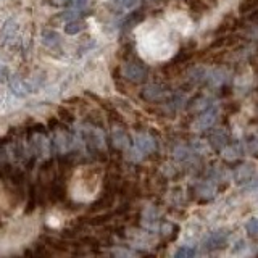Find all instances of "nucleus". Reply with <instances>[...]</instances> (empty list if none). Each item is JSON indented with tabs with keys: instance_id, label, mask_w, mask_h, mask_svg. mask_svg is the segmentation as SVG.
<instances>
[{
	"instance_id": "1",
	"label": "nucleus",
	"mask_w": 258,
	"mask_h": 258,
	"mask_svg": "<svg viewBox=\"0 0 258 258\" xmlns=\"http://www.w3.org/2000/svg\"><path fill=\"white\" fill-rule=\"evenodd\" d=\"M176 37L165 24H152L142 37V50L153 60H163L176 50Z\"/></svg>"
},
{
	"instance_id": "2",
	"label": "nucleus",
	"mask_w": 258,
	"mask_h": 258,
	"mask_svg": "<svg viewBox=\"0 0 258 258\" xmlns=\"http://www.w3.org/2000/svg\"><path fill=\"white\" fill-rule=\"evenodd\" d=\"M8 83H10V87H12V92L18 97H24L28 92H29V86L26 83H23V81L18 78V76H10L8 78Z\"/></svg>"
},
{
	"instance_id": "3",
	"label": "nucleus",
	"mask_w": 258,
	"mask_h": 258,
	"mask_svg": "<svg viewBox=\"0 0 258 258\" xmlns=\"http://www.w3.org/2000/svg\"><path fill=\"white\" fill-rule=\"evenodd\" d=\"M124 75H126V78L133 79V81H142L144 76H145V70L141 67V64L129 63V64H126V68H124Z\"/></svg>"
},
{
	"instance_id": "4",
	"label": "nucleus",
	"mask_w": 258,
	"mask_h": 258,
	"mask_svg": "<svg viewBox=\"0 0 258 258\" xmlns=\"http://www.w3.org/2000/svg\"><path fill=\"white\" fill-rule=\"evenodd\" d=\"M136 145L139 147L142 152H145V153H149V152H152L153 149H155V144H153V139L152 137H149V136H145V134H142V136H139L136 139Z\"/></svg>"
},
{
	"instance_id": "5",
	"label": "nucleus",
	"mask_w": 258,
	"mask_h": 258,
	"mask_svg": "<svg viewBox=\"0 0 258 258\" xmlns=\"http://www.w3.org/2000/svg\"><path fill=\"white\" fill-rule=\"evenodd\" d=\"M84 28H86L84 21L71 20V21H68L67 24H64V32H67V34H70V36H75V34H78V32L83 31Z\"/></svg>"
},
{
	"instance_id": "6",
	"label": "nucleus",
	"mask_w": 258,
	"mask_h": 258,
	"mask_svg": "<svg viewBox=\"0 0 258 258\" xmlns=\"http://www.w3.org/2000/svg\"><path fill=\"white\" fill-rule=\"evenodd\" d=\"M42 42L47 47H55L60 44V36L55 31H44L42 32Z\"/></svg>"
},
{
	"instance_id": "7",
	"label": "nucleus",
	"mask_w": 258,
	"mask_h": 258,
	"mask_svg": "<svg viewBox=\"0 0 258 258\" xmlns=\"http://www.w3.org/2000/svg\"><path fill=\"white\" fill-rule=\"evenodd\" d=\"M15 31H16V23L15 20H8L4 26V31H2V42H7V40H10L13 36H15Z\"/></svg>"
},
{
	"instance_id": "8",
	"label": "nucleus",
	"mask_w": 258,
	"mask_h": 258,
	"mask_svg": "<svg viewBox=\"0 0 258 258\" xmlns=\"http://www.w3.org/2000/svg\"><path fill=\"white\" fill-rule=\"evenodd\" d=\"M113 142H115V145L116 147H119V149H123V147H126L127 145V137L124 136V133H115L113 134Z\"/></svg>"
},
{
	"instance_id": "9",
	"label": "nucleus",
	"mask_w": 258,
	"mask_h": 258,
	"mask_svg": "<svg viewBox=\"0 0 258 258\" xmlns=\"http://www.w3.org/2000/svg\"><path fill=\"white\" fill-rule=\"evenodd\" d=\"M245 228L250 234H255V236H258V218H252L247 224Z\"/></svg>"
},
{
	"instance_id": "10",
	"label": "nucleus",
	"mask_w": 258,
	"mask_h": 258,
	"mask_svg": "<svg viewBox=\"0 0 258 258\" xmlns=\"http://www.w3.org/2000/svg\"><path fill=\"white\" fill-rule=\"evenodd\" d=\"M194 255H196V250L190 247H182L176 252V256H194Z\"/></svg>"
},
{
	"instance_id": "11",
	"label": "nucleus",
	"mask_w": 258,
	"mask_h": 258,
	"mask_svg": "<svg viewBox=\"0 0 258 258\" xmlns=\"http://www.w3.org/2000/svg\"><path fill=\"white\" fill-rule=\"evenodd\" d=\"M8 78H10V70L5 64H0V83H7Z\"/></svg>"
},
{
	"instance_id": "12",
	"label": "nucleus",
	"mask_w": 258,
	"mask_h": 258,
	"mask_svg": "<svg viewBox=\"0 0 258 258\" xmlns=\"http://www.w3.org/2000/svg\"><path fill=\"white\" fill-rule=\"evenodd\" d=\"M136 2V0H118V5L119 7H123V8H129V7H133V4Z\"/></svg>"
},
{
	"instance_id": "13",
	"label": "nucleus",
	"mask_w": 258,
	"mask_h": 258,
	"mask_svg": "<svg viewBox=\"0 0 258 258\" xmlns=\"http://www.w3.org/2000/svg\"><path fill=\"white\" fill-rule=\"evenodd\" d=\"M86 4H87V0H70V5L76 7V8H81V7H84Z\"/></svg>"
},
{
	"instance_id": "14",
	"label": "nucleus",
	"mask_w": 258,
	"mask_h": 258,
	"mask_svg": "<svg viewBox=\"0 0 258 258\" xmlns=\"http://www.w3.org/2000/svg\"><path fill=\"white\" fill-rule=\"evenodd\" d=\"M68 0H53V4L55 5H63V4H67Z\"/></svg>"
}]
</instances>
